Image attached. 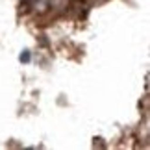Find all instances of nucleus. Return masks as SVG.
Listing matches in <instances>:
<instances>
[{"mask_svg": "<svg viewBox=\"0 0 150 150\" xmlns=\"http://www.w3.org/2000/svg\"><path fill=\"white\" fill-rule=\"evenodd\" d=\"M89 2H91V4H104L106 0H89Z\"/></svg>", "mask_w": 150, "mask_h": 150, "instance_id": "1", "label": "nucleus"}]
</instances>
